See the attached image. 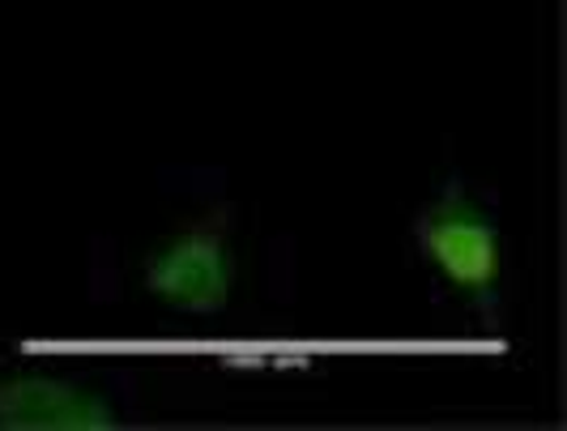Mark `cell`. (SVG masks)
Masks as SVG:
<instances>
[{"label": "cell", "mask_w": 567, "mask_h": 431, "mask_svg": "<svg viewBox=\"0 0 567 431\" xmlns=\"http://www.w3.org/2000/svg\"><path fill=\"white\" fill-rule=\"evenodd\" d=\"M419 248L456 290L491 299L499 283V235L495 223L461 188H449L419 218Z\"/></svg>", "instance_id": "cell-1"}, {"label": "cell", "mask_w": 567, "mask_h": 431, "mask_svg": "<svg viewBox=\"0 0 567 431\" xmlns=\"http://www.w3.org/2000/svg\"><path fill=\"white\" fill-rule=\"evenodd\" d=\"M230 278V253L214 230H188L145 260V290L193 317H214L227 308Z\"/></svg>", "instance_id": "cell-2"}, {"label": "cell", "mask_w": 567, "mask_h": 431, "mask_svg": "<svg viewBox=\"0 0 567 431\" xmlns=\"http://www.w3.org/2000/svg\"><path fill=\"white\" fill-rule=\"evenodd\" d=\"M120 414L94 389L56 376H18L0 384V428L9 431H112Z\"/></svg>", "instance_id": "cell-3"}]
</instances>
